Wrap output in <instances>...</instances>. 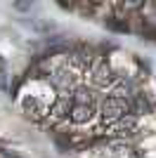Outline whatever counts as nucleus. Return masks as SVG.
Returning <instances> with one entry per match:
<instances>
[{
	"instance_id": "f03ea898",
	"label": "nucleus",
	"mask_w": 156,
	"mask_h": 158,
	"mask_svg": "<svg viewBox=\"0 0 156 158\" xmlns=\"http://www.w3.org/2000/svg\"><path fill=\"white\" fill-rule=\"evenodd\" d=\"M130 113V102H125V99H116V97H104L102 102H99V118L104 120V123H116V120L125 118Z\"/></svg>"
},
{
	"instance_id": "6e6552de",
	"label": "nucleus",
	"mask_w": 156,
	"mask_h": 158,
	"mask_svg": "<svg viewBox=\"0 0 156 158\" xmlns=\"http://www.w3.org/2000/svg\"><path fill=\"white\" fill-rule=\"evenodd\" d=\"M147 113H151V104H149V99L144 97V94L137 92L135 97L130 99V116H147Z\"/></svg>"
},
{
	"instance_id": "39448f33",
	"label": "nucleus",
	"mask_w": 156,
	"mask_h": 158,
	"mask_svg": "<svg viewBox=\"0 0 156 158\" xmlns=\"http://www.w3.org/2000/svg\"><path fill=\"white\" fill-rule=\"evenodd\" d=\"M95 106L90 104H71V111H69V120L76 123V125H85V123H92L95 120Z\"/></svg>"
},
{
	"instance_id": "f257e3e1",
	"label": "nucleus",
	"mask_w": 156,
	"mask_h": 158,
	"mask_svg": "<svg viewBox=\"0 0 156 158\" xmlns=\"http://www.w3.org/2000/svg\"><path fill=\"white\" fill-rule=\"evenodd\" d=\"M52 94H54V90L50 87V83H45V80H40V78L28 80L24 92H21V97H19L21 111L31 120H45L50 116V109L54 104V99H57V97H52Z\"/></svg>"
},
{
	"instance_id": "9d476101",
	"label": "nucleus",
	"mask_w": 156,
	"mask_h": 158,
	"mask_svg": "<svg viewBox=\"0 0 156 158\" xmlns=\"http://www.w3.org/2000/svg\"><path fill=\"white\" fill-rule=\"evenodd\" d=\"M17 7V10H28V7H31V2H19V5H14Z\"/></svg>"
},
{
	"instance_id": "423d86ee",
	"label": "nucleus",
	"mask_w": 156,
	"mask_h": 158,
	"mask_svg": "<svg viewBox=\"0 0 156 158\" xmlns=\"http://www.w3.org/2000/svg\"><path fill=\"white\" fill-rule=\"evenodd\" d=\"M137 127H140V118L137 116H125V118L116 120V123H111L109 127V135H118V137H125V135H135Z\"/></svg>"
},
{
	"instance_id": "20e7f679",
	"label": "nucleus",
	"mask_w": 156,
	"mask_h": 158,
	"mask_svg": "<svg viewBox=\"0 0 156 158\" xmlns=\"http://www.w3.org/2000/svg\"><path fill=\"white\" fill-rule=\"evenodd\" d=\"M88 78L92 80V85L97 87V90H106V87L114 85L116 76H114V71H111L109 64H104L102 59H97L92 69H88Z\"/></svg>"
},
{
	"instance_id": "1a4fd4ad",
	"label": "nucleus",
	"mask_w": 156,
	"mask_h": 158,
	"mask_svg": "<svg viewBox=\"0 0 156 158\" xmlns=\"http://www.w3.org/2000/svg\"><path fill=\"white\" fill-rule=\"evenodd\" d=\"M106 26L111 28V31H121V33H125V31H130V26H128V21L123 19V17H109V19L104 21Z\"/></svg>"
},
{
	"instance_id": "7ed1b4c3",
	"label": "nucleus",
	"mask_w": 156,
	"mask_h": 158,
	"mask_svg": "<svg viewBox=\"0 0 156 158\" xmlns=\"http://www.w3.org/2000/svg\"><path fill=\"white\" fill-rule=\"evenodd\" d=\"M95 153H97L99 158H130V156H135V153H132V146H130L128 142H123V139H109V142L99 144L97 149H95Z\"/></svg>"
},
{
	"instance_id": "0eeeda50",
	"label": "nucleus",
	"mask_w": 156,
	"mask_h": 158,
	"mask_svg": "<svg viewBox=\"0 0 156 158\" xmlns=\"http://www.w3.org/2000/svg\"><path fill=\"white\" fill-rule=\"evenodd\" d=\"M135 94H137V90H135V85H132L130 80L116 78V80H114V85L109 87V94H106V97H116V99H125V102H130Z\"/></svg>"
}]
</instances>
